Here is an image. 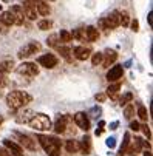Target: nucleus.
I'll list each match as a JSON object with an SVG mask.
<instances>
[{"label": "nucleus", "mask_w": 153, "mask_h": 156, "mask_svg": "<svg viewBox=\"0 0 153 156\" xmlns=\"http://www.w3.org/2000/svg\"><path fill=\"white\" fill-rule=\"evenodd\" d=\"M57 51L60 53V56L65 59V60H67V62H71L73 60V57H71V50L70 48H67V47H57Z\"/></svg>", "instance_id": "25"}, {"label": "nucleus", "mask_w": 153, "mask_h": 156, "mask_svg": "<svg viewBox=\"0 0 153 156\" xmlns=\"http://www.w3.org/2000/svg\"><path fill=\"white\" fill-rule=\"evenodd\" d=\"M110 127H112V130H116V127H118V122H113Z\"/></svg>", "instance_id": "44"}, {"label": "nucleus", "mask_w": 153, "mask_h": 156, "mask_svg": "<svg viewBox=\"0 0 153 156\" xmlns=\"http://www.w3.org/2000/svg\"><path fill=\"white\" fill-rule=\"evenodd\" d=\"M28 125L37 131H47L51 128V119H50V116L43 115V113H34V116L30 119Z\"/></svg>", "instance_id": "3"}, {"label": "nucleus", "mask_w": 153, "mask_h": 156, "mask_svg": "<svg viewBox=\"0 0 153 156\" xmlns=\"http://www.w3.org/2000/svg\"><path fill=\"white\" fill-rule=\"evenodd\" d=\"M33 116H34V111H33V110H25L23 113L17 115L16 122H19V124H28V122H30V119H31Z\"/></svg>", "instance_id": "20"}, {"label": "nucleus", "mask_w": 153, "mask_h": 156, "mask_svg": "<svg viewBox=\"0 0 153 156\" xmlns=\"http://www.w3.org/2000/svg\"><path fill=\"white\" fill-rule=\"evenodd\" d=\"M74 124L80 128V130H84V131H88L90 130V119H88V115L87 113H84V111H79V113H76L74 115Z\"/></svg>", "instance_id": "9"}, {"label": "nucleus", "mask_w": 153, "mask_h": 156, "mask_svg": "<svg viewBox=\"0 0 153 156\" xmlns=\"http://www.w3.org/2000/svg\"><path fill=\"white\" fill-rule=\"evenodd\" d=\"M79 150L82 151V154H90L91 153V138L90 136H84L82 138V141L79 142Z\"/></svg>", "instance_id": "15"}, {"label": "nucleus", "mask_w": 153, "mask_h": 156, "mask_svg": "<svg viewBox=\"0 0 153 156\" xmlns=\"http://www.w3.org/2000/svg\"><path fill=\"white\" fill-rule=\"evenodd\" d=\"M139 30V22L135 19L133 22H132V31H138Z\"/></svg>", "instance_id": "43"}, {"label": "nucleus", "mask_w": 153, "mask_h": 156, "mask_svg": "<svg viewBox=\"0 0 153 156\" xmlns=\"http://www.w3.org/2000/svg\"><path fill=\"white\" fill-rule=\"evenodd\" d=\"M107 145L110 147V148H115V145H116V139H115V138H110V139H107Z\"/></svg>", "instance_id": "42"}, {"label": "nucleus", "mask_w": 153, "mask_h": 156, "mask_svg": "<svg viewBox=\"0 0 153 156\" xmlns=\"http://www.w3.org/2000/svg\"><path fill=\"white\" fill-rule=\"evenodd\" d=\"M65 148H67L68 153H76V151H79V142L74 139H68L65 142Z\"/></svg>", "instance_id": "23"}, {"label": "nucleus", "mask_w": 153, "mask_h": 156, "mask_svg": "<svg viewBox=\"0 0 153 156\" xmlns=\"http://www.w3.org/2000/svg\"><path fill=\"white\" fill-rule=\"evenodd\" d=\"M119 90H121V82H113V83L108 85V88H107V94L110 96V98H113V99H116V94H118Z\"/></svg>", "instance_id": "21"}, {"label": "nucleus", "mask_w": 153, "mask_h": 156, "mask_svg": "<svg viewBox=\"0 0 153 156\" xmlns=\"http://www.w3.org/2000/svg\"><path fill=\"white\" fill-rule=\"evenodd\" d=\"M17 73L20 76H27V77H34L39 74V66L33 62H23L17 66Z\"/></svg>", "instance_id": "6"}, {"label": "nucleus", "mask_w": 153, "mask_h": 156, "mask_svg": "<svg viewBox=\"0 0 153 156\" xmlns=\"http://www.w3.org/2000/svg\"><path fill=\"white\" fill-rule=\"evenodd\" d=\"M132 156H136V154H132Z\"/></svg>", "instance_id": "49"}, {"label": "nucleus", "mask_w": 153, "mask_h": 156, "mask_svg": "<svg viewBox=\"0 0 153 156\" xmlns=\"http://www.w3.org/2000/svg\"><path fill=\"white\" fill-rule=\"evenodd\" d=\"M71 53H73V56L77 60H87V59L91 56V50L87 48V47H76Z\"/></svg>", "instance_id": "14"}, {"label": "nucleus", "mask_w": 153, "mask_h": 156, "mask_svg": "<svg viewBox=\"0 0 153 156\" xmlns=\"http://www.w3.org/2000/svg\"><path fill=\"white\" fill-rule=\"evenodd\" d=\"M94 99H96L98 102H104V101L107 99V94H104V93H98V94L94 96Z\"/></svg>", "instance_id": "40"}, {"label": "nucleus", "mask_w": 153, "mask_h": 156, "mask_svg": "<svg viewBox=\"0 0 153 156\" xmlns=\"http://www.w3.org/2000/svg\"><path fill=\"white\" fill-rule=\"evenodd\" d=\"M138 116H139L141 121H147L148 119V111H147V108L144 105H139L138 107Z\"/></svg>", "instance_id": "32"}, {"label": "nucleus", "mask_w": 153, "mask_h": 156, "mask_svg": "<svg viewBox=\"0 0 153 156\" xmlns=\"http://www.w3.org/2000/svg\"><path fill=\"white\" fill-rule=\"evenodd\" d=\"M14 68V62L11 59H6V60H2L0 62V73H9L11 70Z\"/></svg>", "instance_id": "22"}, {"label": "nucleus", "mask_w": 153, "mask_h": 156, "mask_svg": "<svg viewBox=\"0 0 153 156\" xmlns=\"http://www.w3.org/2000/svg\"><path fill=\"white\" fill-rule=\"evenodd\" d=\"M57 42H59L57 34H51V36L47 39V43H48L50 47H56V48H57V47H59V43H57Z\"/></svg>", "instance_id": "33"}, {"label": "nucleus", "mask_w": 153, "mask_h": 156, "mask_svg": "<svg viewBox=\"0 0 153 156\" xmlns=\"http://www.w3.org/2000/svg\"><path fill=\"white\" fill-rule=\"evenodd\" d=\"M91 63H93V66L101 65V63H102V53H96V54H93V57H91Z\"/></svg>", "instance_id": "34"}, {"label": "nucleus", "mask_w": 153, "mask_h": 156, "mask_svg": "<svg viewBox=\"0 0 153 156\" xmlns=\"http://www.w3.org/2000/svg\"><path fill=\"white\" fill-rule=\"evenodd\" d=\"M130 128H132L133 131H139L141 130V125H139L138 121H132V122H130Z\"/></svg>", "instance_id": "37"}, {"label": "nucleus", "mask_w": 153, "mask_h": 156, "mask_svg": "<svg viewBox=\"0 0 153 156\" xmlns=\"http://www.w3.org/2000/svg\"><path fill=\"white\" fill-rule=\"evenodd\" d=\"M68 122H70V116L68 115H62L57 118V121L54 122V131L57 133V135H63L65 131H67L68 128Z\"/></svg>", "instance_id": "10"}, {"label": "nucleus", "mask_w": 153, "mask_h": 156, "mask_svg": "<svg viewBox=\"0 0 153 156\" xmlns=\"http://www.w3.org/2000/svg\"><path fill=\"white\" fill-rule=\"evenodd\" d=\"M99 25L104 27L105 30H115L116 27H119V12H118V11L110 12L105 19H102V20L99 22Z\"/></svg>", "instance_id": "7"}, {"label": "nucleus", "mask_w": 153, "mask_h": 156, "mask_svg": "<svg viewBox=\"0 0 153 156\" xmlns=\"http://www.w3.org/2000/svg\"><path fill=\"white\" fill-rule=\"evenodd\" d=\"M57 37H59V40H60V42H63V43H68V42H71V40H73L71 33H70L68 30H60V33L57 34Z\"/></svg>", "instance_id": "26"}, {"label": "nucleus", "mask_w": 153, "mask_h": 156, "mask_svg": "<svg viewBox=\"0 0 153 156\" xmlns=\"http://www.w3.org/2000/svg\"><path fill=\"white\" fill-rule=\"evenodd\" d=\"M144 156H151V151L148 150V151H144Z\"/></svg>", "instance_id": "46"}, {"label": "nucleus", "mask_w": 153, "mask_h": 156, "mask_svg": "<svg viewBox=\"0 0 153 156\" xmlns=\"http://www.w3.org/2000/svg\"><path fill=\"white\" fill-rule=\"evenodd\" d=\"M133 115H135V105H133V104H127V107H125V110H124L125 119H132Z\"/></svg>", "instance_id": "29"}, {"label": "nucleus", "mask_w": 153, "mask_h": 156, "mask_svg": "<svg viewBox=\"0 0 153 156\" xmlns=\"http://www.w3.org/2000/svg\"><path fill=\"white\" fill-rule=\"evenodd\" d=\"M37 141L45 150L48 156H60V147L62 142L56 136H48V135H37Z\"/></svg>", "instance_id": "1"}, {"label": "nucleus", "mask_w": 153, "mask_h": 156, "mask_svg": "<svg viewBox=\"0 0 153 156\" xmlns=\"http://www.w3.org/2000/svg\"><path fill=\"white\" fill-rule=\"evenodd\" d=\"M132 94H130V93H127L125 96H122L121 99H119V102H121V105H127V102H130V101H132Z\"/></svg>", "instance_id": "36"}, {"label": "nucleus", "mask_w": 153, "mask_h": 156, "mask_svg": "<svg viewBox=\"0 0 153 156\" xmlns=\"http://www.w3.org/2000/svg\"><path fill=\"white\" fill-rule=\"evenodd\" d=\"M122 74H124L122 65H115V66H112V68L108 70V73H107V80L110 82V83L118 82V80L122 77Z\"/></svg>", "instance_id": "11"}, {"label": "nucleus", "mask_w": 153, "mask_h": 156, "mask_svg": "<svg viewBox=\"0 0 153 156\" xmlns=\"http://www.w3.org/2000/svg\"><path fill=\"white\" fill-rule=\"evenodd\" d=\"M0 11H2V5H0Z\"/></svg>", "instance_id": "48"}, {"label": "nucleus", "mask_w": 153, "mask_h": 156, "mask_svg": "<svg viewBox=\"0 0 153 156\" xmlns=\"http://www.w3.org/2000/svg\"><path fill=\"white\" fill-rule=\"evenodd\" d=\"M34 6H36V11L40 14V16H48L50 14V5L43 0H34Z\"/></svg>", "instance_id": "16"}, {"label": "nucleus", "mask_w": 153, "mask_h": 156, "mask_svg": "<svg viewBox=\"0 0 153 156\" xmlns=\"http://www.w3.org/2000/svg\"><path fill=\"white\" fill-rule=\"evenodd\" d=\"M31 101H33L31 94H28L27 91H20V90L11 91V93L6 96V104H8V107H9L11 110L23 108V107L28 105Z\"/></svg>", "instance_id": "2"}, {"label": "nucleus", "mask_w": 153, "mask_h": 156, "mask_svg": "<svg viewBox=\"0 0 153 156\" xmlns=\"http://www.w3.org/2000/svg\"><path fill=\"white\" fill-rule=\"evenodd\" d=\"M2 124H3V116L0 115V125H2Z\"/></svg>", "instance_id": "47"}, {"label": "nucleus", "mask_w": 153, "mask_h": 156, "mask_svg": "<svg viewBox=\"0 0 153 156\" xmlns=\"http://www.w3.org/2000/svg\"><path fill=\"white\" fill-rule=\"evenodd\" d=\"M116 59H118V53L115 51V50H105V53H102V66L104 68H108L110 65H113L115 62H116Z\"/></svg>", "instance_id": "12"}, {"label": "nucleus", "mask_w": 153, "mask_h": 156, "mask_svg": "<svg viewBox=\"0 0 153 156\" xmlns=\"http://www.w3.org/2000/svg\"><path fill=\"white\" fill-rule=\"evenodd\" d=\"M0 20L3 22L5 25H14V19H12V14L9 12V11H5V12H2V16H0Z\"/></svg>", "instance_id": "27"}, {"label": "nucleus", "mask_w": 153, "mask_h": 156, "mask_svg": "<svg viewBox=\"0 0 153 156\" xmlns=\"http://www.w3.org/2000/svg\"><path fill=\"white\" fill-rule=\"evenodd\" d=\"M128 147H130V145H128ZM142 147H144V141H142L141 138H135L132 147L127 148V151H128V153H132V154H136V153H139V151L142 150ZM127 151H125V153H127Z\"/></svg>", "instance_id": "19"}, {"label": "nucleus", "mask_w": 153, "mask_h": 156, "mask_svg": "<svg viewBox=\"0 0 153 156\" xmlns=\"http://www.w3.org/2000/svg\"><path fill=\"white\" fill-rule=\"evenodd\" d=\"M8 28H9V27H8V25H5L3 22L0 20V33H2V34H8Z\"/></svg>", "instance_id": "39"}, {"label": "nucleus", "mask_w": 153, "mask_h": 156, "mask_svg": "<svg viewBox=\"0 0 153 156\" xmlns=\"http://www.w3.org/2000/svg\"><path fill=\"white\" fill-rule=\"evenodd\" d=\"M8 76L5 74V73H0V88H3V87H6L8 85Z\"/></svg>", "instance_id": "35"}, {"label": "nucleus", "mask_w": 153, "mask_h": 156, "mask_svg": "<svg viewBox=\"0 0 153 156\" xmlns=\"http://www.w3.org/2000/svg\"><path fill=\"white\" fill-rule=\"evenodd\" d=\"M151 16H153V14H151V11H150V12H148V23H150V25H151Z\"/></svg>", "instance_id": "45"}, {"label": "nucleus", "mask_w": 153, "mask_h": 156, "mask_svg": "<svg viewBox=\"0 0 153 156\" xmlns=\"http://www.w3.org/2000/svg\"><path fill=\"white\" fill-rule=\"evenodd\" d=\"M37 63L40 65V66H45V68H48V70H53L54 66H57V63H59V59L54 56V54H43V56H40L39 59H37Z\"/></svg>", "instance_id": "8"}, {"label": "nucleus", "mask_w": 153, "mask_h": 156, "mask_svg": "<svg viewBox=\"0 0 153 156\" xmlns=\"http://www.w3.org/2000/svg\"><path fill=\"white\" fill-rule=\"evenodd\" d=\"M84 31H85V39L88 42H96L99 39V31L94 27H87Z\"/></svg>", "instance_id": "18"}, {"label": "nucleus", "mask_w": 153, "mask_h": 156, "mask_svg": "<svg viewBox=\"0 0 153 156\" xmlns=\"http://www.w3.org/2000/svg\"><path fill=\"white\" fill-rule=\"evenodd\" d=\"M0 156H11V153H9V150H8V148L0 147Z\"/></svg>", "instance_id": "41"}, {"label": "nucleus", "mask_w": 153, "mask_h": 156, "mask_svg": "<svg viewBox=\"0 0 153 156\" xmlns=\"http://www.w3.org/2000/svg\"><path fill=\"white\" fill-rule=\"evenodd\" d=\"M9 12L12 14V19H14V25H23V20H25V16H23V11H22V6L20 5H14L11 6Z\"/></svg>", "instance_id": "13"}, {"label": "nucleus", "mask_w": 153, "mask_h": 156, "mask_svg": "<svg viewBox=\"0 0 153 156\" xmlns=\"http://www.w3.org/2000/svg\"><path fill=\"white\" fill-rule=\"evenodd\" d=\"M3 147L9 150V153H23V148H22L17 142L9 141V139H3Z\"/></svg>", "instance_id": "17"}, {"label": "nucleus", "mask_w": 153, "mask_h": 156, "mask_svg": "<svg viewBox=\"0 0 153 156\" xmlns=\"http://www.w3.org/2000/svg\"><path fill=\"white\" fill-rule=\"evenodd\" d=\"M12 136H14V142H17L22 148H27L30 151H34L36 150V142L28 136V135H23V133L20 131H12Z\"/></svg>", "instance_id": "4"}, {"label": "nucleus", "mask_w": 153, "mask_h": 156, "mask_svg": "<svg viewBox=\"0 0 153 156\" xmlns=\"http://www.w3.org/2000/svg\"><path fill=\"white\" fill-rule=\"evenodd\" d=\"M141 128H142V131H144V135L147 136V139H150V138H151V133H150V127H148V125L145 124V125H142Z\"/></svg>", "instance_id": "38"}, {"label": "nucleus", "mask_w": 153, "mask_h": 156, "mask_svg": "<svg viewBox=\"0 0 153 156\" xmlns=\"http://www.w3.org/2000/svg\"><path fill=\"white\" fill-rule=\"evenodd\" d=\"M130 142H132V138H130V133H125V135H124V141H122V145H121V150H119V154H118V156L125 154V151H127V148H128Z\"/></svg>", "instance_id": "24"}, {"label": "nucleus", "mask_w": 153, "mask_h": 156, "mask_svg": "<svg viewBox=\"0 0 153 156\" xmlns=\"http://www.w3.org/2000/svg\"><path fill=\"white\" fill-rule=\"evenodd\" d=\"M71 37H73V39H77V40H80V42H84V40H85V31H84L82 28L73 30V33H71Z\"/></svg>", "instance_id": "30"}, {"label": "nucleus", "mask_w": 153, "mask_h": 156, "mask_svg": "<svg viewBox=\"0 0 153 156\" xmlns=\"http://www.w3.org/2000/svg\"><path fill=\"white\" fill-rule=\"evenodd\" d=\"M51 27H53V22L48 20V19H43V20H39V22H37V28H39L40 31H47V30H50Z\"/></svg>", "instance_id": "28"}, {"label": "nucleus", "mask_w": 153, "mask_h": 156, "mask_svg": "<svg viewBox=\"0 0 153 156\" xmlns=\"http://www.w3.org/2000/svg\"><path fill=\"white\" fill-rule=\"evenodd\" d=\"M40 48H42V47H40L39 42H30V43H27V45H23V47L19 50L17 57H19V59H28V57L34 56L36 53H39Z\"/></svg>", "instance_id": "5"}, {"label": "nucleus", "mask_w": 153, "mask_h": 156, "mask_svg": "<svg viewBox=\"0 0 153 156\" xmlns=\"http://www.w3.org/2000/svg\"><path fill=\"white\" fill-rule=\"evenodd\" d=\"M128 23H130L128 12H125V11L119 12V25H122V27H128Z\"/></svg>", "instance_id": "31"}]
</instances>
